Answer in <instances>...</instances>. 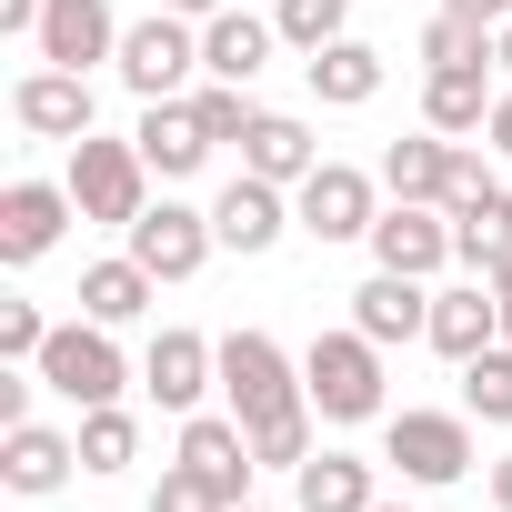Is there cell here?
I'll use <instances>...</instances> for the list:
<instances>
[{
    "label": "cell",
    "instance_id": "cell-10",
    "mask_svg": "<svg viewBox=\"0 0 512 512\" xmlns=\"http://www.w3.org/2000/svg\"><path fill=\"white\" fill-rule=\"evenodd\" d=\"M211 231H221V251L262 262V251H272L282 231H302V221H292V191H282V181H262V171H231V191L211 201Z\"/></svg>",
    "mask_w": 512,
    "mask_h": 512
},
{
    "label": "cell",
    "instance_id": "cell-29",
    "mask_svg": "<svg viewBox=\"0 0 512 512\" xmlns=\"http://www.w3.org/2000/svg\"><path fill=\"white\" fill-rule=\"evenodd\" d=\"M131 452H141V422L121 402H91L81 412V472H131Z\"/></svg>",
    "mask_w": 512,
    "mask_h": 512
},
{
    "label": "cell",
    "instance_id": "cell-4",
    "mask_svg": "<svg viewBox=\"0 0 512 512\" xmlns=\"http://www.w3.org/2000/svg\"><path fill=\"white\" fill-rule=\"evenodd\" d=\"M61 181H71L81 221H121V231H131V221L151 211V161H141V141H101V131H91V141H71V171H61Z\"/></svg>",
    "mask_w": 512,
    "mask_h": 512
},
{
    "label": "cell",
    "instance_id": "cell-16",
    "mask_svg": "<svg viewBox=\"0 0 512 512\" xmlns=\"http://www.w3.org/2000/svg\"><path fill=\"white\" fill-rule=\"evenodd\" d=\"M211 382H221V342H201V332H151V352H141V392H151L161 412H201Z\"/></svg>",
    "mask_w": 512,
    "mask_h": 512
},
{
    "label": "cell",
    "instance_id": "cell-3",
    "mask_svg": "<svg viewBox=\"0 0 512 512\" xmlns=\"http://www.w3.org/2000/svg\"><path fill=\"white\" fill-rule=\"evenodd\" d=\"M41 382L71 402V412H91V402H121L131 392V362H121V342H111V322H51V342H41Z\"/></svg>",
    "mask_w": 512,
    "mask_h": 512
},
{
    "label": "cell",
    "instance_id": "cell-39",
    "mask_svg": "<svg viewBox=\"0 0 512 512\" xmlns=\"http://www.w3.org/2000/svg\"><path fill=\"white\" fill-rule=\"evenodd\" d=\"M492 21H512V0H492Z\"/></svg>",
    "mask_w": 512,
    "mask_h": 512
},
{
    "label": "cell",
    "instance_id": "cell-24",
    "mask_svg": "<svg viewBox=\"0 0 512 512\" xmlns=\"http://www.w3.org/2000/svg\"><path fill=\"white\" fill-rule=\"evenodd\" d=\"M302 71H312V101H332V111H362V101L382 91V51H372V41H352V31H342V41H322Z\"/></svg>",
    "mask_w": 512,
    "mask_h": 512
},
{
    "label": "cell",
    "instance_id": "cell-18",
    "mask_svg": "<svg viewBox=\"0 0 512 512\" xmlns=\"http://www.w3.org/2000/svg\"><path fill=\"white\" fill-rule=\"evenodd\" d=\"M241 171H262V181L302 191V181L322 171V141H312V121H302V111H262V121L241 131Z\"/></svg>",
    "mask_w": 512,
    "mask_h": 512
},
{
    "label": "cell",
    "instance_id": "cell-15",
    "mask_svg": "<svg viewBox=\"0 0 512 512\" xmlns=\"http://www.w3.org/2000/svg\"><path fill=\"white\" fill-rule=\"evenodd\" d=\"M71 211H81L71 181H11V191H0V262H11V272L41 262V251L71 231Z\"/></svg>",
    "mask_w": 512,
    "mask_h": 512
},
{
    "label": "cell",
    "instance_id": "cell-1",
    "mask_svg": "<svg viewBox=\"0 0 512 512\" xmlns=\"http://www.w3.org/2000/svg\"><path fill=\"white\" fill-rule=\"evenodd\" d=\"M221 392H231L241 432H262V422H292V412H312V392H302V362H292L272 332H221Z\"/></svg>",
    "mask_w": 512,
    "mask_h": 512
},
{
    "label": "cell",
    "instance_id": "cell-32",
    "mask_svg": "<svg viewBox=\"0 0 512 512\" xmlns=\"http://www.w3.org/2000/svg\"><path fill=\"white\" fill-rule=\"evenodd\" d=\"M191 111H201L211 151H221V141H241L251 121H262V111H251V91H241V81H211V91H191Z\"/></svg>",
    "mask_w": 512,
    "mask_h": 512
},
{
    "label": "cell",
    "instance_id": "cell-40",
    "mask_svg": "<svg viewBox=\"0 0 512 512\" xmlns=\"http://www.w3.org/2000/svg\"><path fill=\"white\" fill-rule=\"evenodd\" d=\"M502 342H512V302H502Z\"/></svg>",
    "mask_w": 512,
    "mask_h": 512
},
{
    "label": "cell",
    "instance_id": "cell-41",
    "mask_svg": "<svg viewBox=\"0 0 512 512\" xmlns=\"http://www.w3.org/2000/svg\"><path fill=\"white\" fill-rule=\"evenodd\" d=\"M372 512H412V502H372Z\"/></svg>",
    "mask_w": 512,
    "mask_h": 512
},
{
    "label": "cell",
    "instance_id": "cell-11",
    "mask_svg": "<svg viewBox=\"0 0 512 512\" xmlns=\"http://www.w3.org/2000/svg\"><path fill=\"white\" fill-rule=\"evenodd\" d=\"M181 472H201V482L241 512V502H251V472H262V462H251L241 412H181Z\"/></svg>",
    "mask_w": 512,
    "mask_h": 512
},
{
    "label": "cell",
    "instance_id": "cell-26",
    "mask_svg": "<svg viewBox=\"0 0 512 512\" xmlns=\"http://www.w3.org/2000/svg\"><path fill=\"white\" fill-rule=\"evenodd\" d=\"M492 101H502V91H492L482 71H432V81H422V121L452 131V141H462V131H492Z\"/></svg>",
    "mask_w": 512,
    "mask_h": 512
},
{
    "label": "cell",
    "instance_id": "cell-25",
    "mask_svg": "<svg viewBox=\"0 0 512 512\" xmlns=\"http://www.w3.org/2000/svg\"><path fill=\"white\" fill-rule=\"evenodd\" d=\"M151 292H161V282L131 262V251H121V262H91V272H81V312H91V322H111V332H121V322H141V312H151Z\"/></svg>",
    "mask_w": 512,
    "mask_h": 512
},
{
    "label": "cell",
    "instance_id": "cell-22",
    "mask_svg": "<svg viewBox=\"0 0 512 512\" xmlns=\"http://www.w3.org/2000/svg\"><path fill=\"white\" fill-rule=\"evenodd\" d=\"M452 151H462V141L422 121L412 141H392V151H382V191H392V201H442V191H452Z\"/></svg>",
    "mask_w": 512,
    "mask_h": 512
},
{
    "label": "cell",
    "instance_id": "cell-36",
    "mask_svg": "<svg viewBox=\"0 0 512 512\" xmlns=\"http://www.w3.org/2000/svg\"><path fill=\"white\" fill-rule=\"evenodd\" d=\"M492 512H512V452L492 462Z\"/></svg>",
    "mask_w": 512,
    "mask_h": 512
},
{
    "label": "cell",
    "instance_id": "cell-7",
    "mask_svg": "<svg viewBox=\"0 0 512 512\" xmlns=\"http://www.w3.org/2000/svg\"><path fill=\"white\" fill-rule=\"evenodd\" d=\"M292 221L332 251V241H372V221H382V181L372 171H352V161H322L302 191H292Z\"/></svg>",
    "mask_w": 512,
    "mask_h": 512
},
{
    "label": "cell",
    "instance_id": "cell-8",
    "mask_svg": "<svg viewBox=\"0 0 512 512\" xmlns=\"http://www.w3.org/2000/svg\"><path fill=\"white\" fill-rule=\"evenodd\" d=\"M211 251H221V231H211V211H191V201H151V211L131 221V262H141L151 282H191Z\"/></svg>",
    "mask_w": 512,
    "mask_h": 512
},
{
    "label": "cell",
    "instance_id": "cell-5",
    "mask_svg": "<svg viewBox=\"0 0 512 512\" xmlns=\"http://www.w3.org/2000/svg\"><path fill=\"white\" fill-rule=\"evenodd\" d=\"M382 462H402V482H422V492L462 482L482 462L472 452V412H392L382 422Z\"/></svg>",
    "mask_w": 512,
    "mask_h": 512
},
{
    "label": "cell",
    "instance_id": "cell-28",
    "mask_svg": "<svg viewBox=\"0 0 512 512\" xmlns=\"http://www.w3.org/2000/svg\"><path fill=\"white\" fill-rule=\"evenodd\" d=\"M482 61H492V21H462V11L422 21V71H482Z\"/></svg>",
    "mask_w": 512,
    "mask_h": 512
},
{
    "label": "cell",
    "instance_id": "cell-17",
    "mask_svg": "<svg viewBox=\"0 0 512 512\" xmlns=\"http://www.w3.org/2000/svg\"><path fill=\"white\" fill-rule=\"evenodd\" d=\"M352 332H372L382 352H392V342H432V282H412V272H372V282L352 292Z\"/></svg>",
    "mask_w": 512,
    "mask_h": 512
},
{
    "label": "cell",
    "instance_id": "cell-21",
    "mask_svg": "<svg viewBox=\"0 0 512 512\" xmlns=\"http://www.w3.org/2000/svg\"><path fill=\"white\" fill-rule=\"evenodd\" d=\"M272 41H282V21H251V11H211L201 21V71L211 81H262V61H272Z\"/></svg>",
    "mask_w": 512,
    "mask_h": 512
},
{
    "label": "cell",
    "instance_id": "cell-38",
    "mask_svg": "<svg viewBox=\"0 0 512 512\" xmlns=\"http://www.w3.org/2000/svg\"><path fill=\"white\" fill-rule=\"evenodd\" d=\"M492 71H502V81H512V21H502V31H492Z\"/></svg>",
    "mask_w": 512,
    "mask_h": 512
},
{
    "label": "cell",
    "instance_id": "cell-42",
    "mask_svg": "<svg viewBox=\"0 0 512 512\" xmlns=\"http://www.w3.org/2000/svg\"><path fill=\"white\" fill-rule=\"evenodd\" d=\"M241 512H272V502H241Z\"/></svg>",
    "mask_w": 512,
    "mask_h": 512
},
{
    "label": "cell",
    "instance_id": "cell-30",
    "mask_svg": "<svg viewBox=\"0 0 512 512\" xmlns=\"http://www.w3.org/2000/svg\"><path fill=\"white\" fill-rule=\"evenodd\" d=\"M462 412L472 422H512V342H492V352L462 362Z\"/></svg>",
    "mask_w": 512,
    "mask_h": 512
},
{
    "label": "cell",
    "instance_id": "cell-13",
    "mask_svg": "<svg viewBox=\"0 0 512 512\" xmlns=\"http://www.w3.org/2000/svg\"><path fill=\"white\" fill-rule=\"evenodd\" d=\"M11 121L31 131V141H91V121H101V101H91V71H31L21 91H11Z\"/></svg>",
    "mask_w": 512,
    "mask_h": 512
},
{
    "label": "cell",
    "instance_id": "cell-35",
    "mask_svg": "<svg viewBox=\"0 0 512 512\" xmlns=\"http://www.w3.org/2000/svg\"><path fill=\"white\" fill-rule=\"evenodd\" d=\"M492 151L512 161V81H502V101H492Z\"/></svg>",
    "mask_w": 512,
    "mask_h": 512
},
{
    "label": "cell",
    "instance_id": "cell-31",
    "mask_svg": "<svg viewBox=\"0 0 512 512\" xmlns=\"http://www.w3.org/2000/svg\"><path fill=\"white\" fill-rule=\"evenodd\" d=\"M272 21H282V41H292V51L312 61L322 41H342V31H352V0H282Z\"/></svg>",
    "mask_w": 512,
    "mask_h": 512
},
{
    "label": "cell",
    "instance_id": "cell-37",
    "mask_svg": "<svg viewBox=\"0 0 512 512\" xmlns=\"http://www.w3.org/2000/svg\"><path fill=\"white\" fill-rule=\"evenodd\" d=\"M161 11H181V21H211V11H231V0H161Z\"/></svg>",
    "mask_w": 512,
    "mask_h": 512
},
{
    "label": "cell",
    "instance_id": "cell-27",
    "mask_svg": "<svg viewBox=\"0 0 512 512\" xmlns=\"http://www.w3.org/2000/svg\"><path fill=\"white\" fill-rule=\"evenodd\" d=\"M502 251H512V191L492 181L482 201H462V211H452V262H472V272H492Z\"/></svg>",
    "mask_w": 512,
    "mask_h": 512
},
{
    "label": "cell",
    "instance_id": "cell-6",
    "mask_svg": "<svg viewBox=\"0 0 512 512\" xmlns=\"http://www.w3.org/2000/svg\"><path fill=\"white\" fill-rule=\"evenodd\" d=\"M191 71H201V31H191L181 11H161V0H151V21L121 31V81H131L141 101H181Z\"/></svg>",
    "mask_w": 512,
    "mask_h": 512
},
{
    "label": "cell",
    "instance_id": "cell-20",
    "mask_svg": "<svg viewBox=\"0 0 512 512\" xmlns=\"http://www.w3.org/2000/svg\"><path fill=\"white\" fill-rule=\"evenodd\" d=\"M502 342V302H492V282H452V292H432V352L442 362H472V352H492Z\"/></svg>",
    "mask_w": 512,
    "mask_h": 512
},
{
    "label": "cell",
    "instance_id": "cell-34",
    "mask_svg": "<svg viewBox=\"0 0 512 512\" xmlns=\"http://www.w3.org/2000/svg\"><path fill=\"white\" fill-rule=\"evenodd\" d=\"M151 512H231V502H221L201 472H181V462H171V472L151 482Z\"/></svg>",
    "mask_w": 512,
    "mask_h": 512
},
{
    "label": "cell",
    "instance_id": "cell-23",
    "mask_svg": "<svg viewBox=\"0 0 512 512\" xmlns=\"http://www.w3.org/2000/svg\"><path fill=\"white\" fill-rule=\"evenodd\" d=\"M382 492H372V462L362 452H312L302 472H292V512H372Z\"/></svg>",
    "mask_w": 512,
    "mask_h": 512
},
{
    "label": "cell",
    "instance_id": "cell-2",
    "mask_svg": "<svg viewBox=\"0 0 512 512\" xmlns=\"http://www.w3.org/2000/svg\"><path fill=\"white\" fill-rule=\"evenodd\" d=\"M302 392L322 422H382V342L372 332H322L302 352Z\"/></svg>",
    "mask_w": 512,
    "mask_h": 512
},
{
    "label": "cell",
    "instance_id": "cell-9",
    "mask_svg": "<svg viewBox=\"0 0 512 512\" xmlns=\"http://www.w3.org/2000/svg\"><path fill=\"white\" fill-rule=\"evenodd\" d=\"M71 472H81V432H61V422H41V412L0 432V492H21V502H51Z\"/></svg>",
    "mask_w": 512,
    "mask_h": 512
},
{
    "label": "cell",
    "instance_id": "cell-33",
    "mask_svg": "<svg viewBox=\"0 0 512 512\" xmlns=\"http://www.w3.org/2000/svg\"><path fill=\"white\" fill-rule=\"evenodd\" d=\"M41 342H51L41 302H0V362H41Z\"/></svg>",
    "mask_w": 512,
    "mask_h": 512
},
{
    "label": "cell",
    "instance_id": "cell-14",
    "mask_svg": "<svg viewBox=\"0 0 512 512\" xmlns=\"http://www.w3.org/2000/svg\"><path fill=\"white\" fill-rule=\"evenodd\" d=\"M121 31L131 21H111V0H51L41 31H31V51L51 71H91V61H121Z\"/></svg>",
    "mask_w": 512,
    "mask_h": 512
},
{
    "label": "cell",
    "instance_id": "cell-12",
    "mask_svg": "<svg viewBox=\"0 0 512 512\" xmlns=\"http://www.w3.org/2000/svg\"><path fill=\"white\" fill-rule=\"evenodd\" d=\"M442 262H452V211H442V201H392V211L372 221V272L432 282Z\"/></svg>",
    "mask_w": 512,
    "mask_h": 512
},
{
    "label": "cell",
    "instance_id": "cell-19",
    "mask_svg": "<svg viewBox=\"0 0 512 512\" xmlns=\"http://www.w3.org/2000/svg\"><path fill=\"white\" fill-rule=\"evenodd\" d=\"M141 161H151V181H191L201 161H211V131H201V111L191 101H141Z\"/></svg>",
    "mask_w": 512,
    "mask_h": 512
}]
</instances>
